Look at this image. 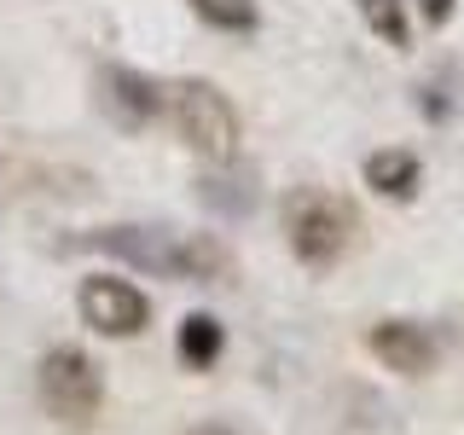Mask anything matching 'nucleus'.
<instances>
[{
  "mask_svg": "<svg viewBox=\"0 0 464 435\" xmlns=\"http://www.w3.org/2000/svg\"><path fill=\"white\" fill-rule=\"evenodd\" d=\"M285 238H290V256L302 267L325 273L354 244V209L337 192H325V186H296L285 198Z\"/></svg>",
  "mask_w": 464,
  "mask_h": 435,
  "instance_id": "f03ea898",
  "label": "nucleus"
},
{
  "mask_svg": "<svg viewBox=\"0 0 464 435\" xmlns=\"http://www.w3.org/2000/svg\"><path fill=\"white\" fill-rule=\"evenodd\" d=\"M453 6H459V0H418V12H424L430 24H447V18H453Z\"/></svg>",
  "mask_w": 464,
  "mask_h": 435,
  "instance_id": "ddd939ff",
  "label": "nucleus"
},
{
  "mask_svg": "<svg viewBox=\"0 0 464 435\" xmlns=\"http://www.w3.org/2000/svg\"><path fill=\"white\" fill-rule=\"evenodd\" d=\"M221 348H227V331H221V319H215V314H186V319H180V337H174L180 366L209 372L215 360H221Z\"/></svg>",
  "mask_w": 464,
  "mask_h": 435,
  "instance_id": "9d476101",
  "label": "nucleus"
},
{
  "mask_svg": "<svg viewBox=\"0 0 464 435\" xmlns=\"http://www.w3.org/2000/svg\"><path fill=\"white\" fill-rule=\"evenodd\" d=\"M99 105H105V116L122 134H140L163 111V87L151 76H140V70H128V64H111V70H99Z\"/></svg>",
  "mask_w": 464,
  "mask_h": 435,
  "instance_id": "423d86ee",
  "label": "nucleus"
},
{
  "mask_svg": "<svg viewBox=\"0 0 464 435\" xmlns=\"http://www.w3.org/2000/svg\"><path fill=\"white\" fill-rule=\"evenodd\" d=\"M76 250H99L116 256L140 273H157V279H203V285H221L227 279V250L215 238H180L169 227H99L82 232Z\"/></svg>",
  "mask_w": 464,
  "mask_h": 435,
  "instance_id": "f257e3e1",
  "label": "nucleus"
},
{
  "mask_svg": "<svg viewBox=\"0 0 464 435\" xmlns=\"http://www.w3.org/2000/svg\"><path fill=\"white\" fill-rule=\"evenodd\" d=\"M418 174H424V163H418L412 151H401V145H389V151H372V157H366V186H372L377 198L412 203V198H418Z\"/></svg>",
  "mask_w": 464,
  "mask_h": 435,
  "instance_id": "6e6552de",
  "label": "nucleus"
},
{
  "mask_svg": "<svg viewBox=\"0 0 464 435\" xmlns=\"http://www.w3.org/2000/svg\"><path fill=\"white\" fill-rule=\"evenodd\" d=\"M198 198L209 203L215 215L238 221V215L256 209V174H238L232 163H215V174H203V180H198Z\"/></svg>",
  "mask_w": 464,
  "mask_h": 435,
  "instance_id": "1a4fd4ad",
  "label": "nucleus"
},
{
  "mask_svg": "<svg viewBox=\"0 0 464 435\" xmlns=\"http://www.w3.org/2000/svg\"><path fill=\"white\" fill-rule=\"evenodd\" d=\"M35 389H41L47 418H58L64 430H87L99 418V401H105V377H99L93 354L76 348V343H58V348L41 354Z\"/></svg>",
  "mask_w": 464,
  "mask_h": 435,
  "instance_id": "20e7f679",
  "label": "nucleus"
},
{
  "mask_svg": "<svg viewBox=\"0 0 464 435\" xmlns=\"http://www.w3.org/2000/svg\"><path fill=\"white\" fill-rule=\"evenodd\" d=\"M169 122H174V134H180V145L198 151L203 163H232V157H238L244 128H238L232 99L215 82H198V76L174 82L169 87Z\"/></svg>",
  "mask_w": 464,
  "mask_h": 435,
  "instance_id": "7ed1b4c3",
  "label": "nucleus"
},
{
  "mask_svg": "<svg viewBox=\"0 0 464 435\" xmlns=\"http://www.w3.org/2000/svg\"><path fill=\"white\" fill-rule=\"evenodd\" d=\"M186 435H244V430H232V424H198V430H186Z\"/></svg>",
  "mask_w": 464,
  "mask_h": 435,
  "instance_id": "4468645a",
  "label": "nucleus"
},
{
  "mask_svg": "<svg viewBox=\"0 0 464 435\" xmlns=\"http://www.w3.org/2000/svg\"><path fill=\"white\" fill-rule=\"evenodd\" d=\"M354 6H360V18L372 24L377 41H389V47H412V29H406L401 0H354Z\"/></svg>",
  "mask_w": 464,
  "mask_h": 435,
  "instance_id": "f8f14e48",
  "label": "nucleus"
},
{
  "mask_svg": "<svg viewBox=\"0 0 464 435\" xmlns=\"http://www.w3.org/2000/svg\"><path fill=\"white\" fill-rule=\"evenodd\" d=\"M366 348L383 360L389 372H401V377L435 372V337H430L424 325H412V319H377L372 337H366Z\"/></svg>",
  "mask_w": 464,
  "mask_h": 435,
  "instance_id": "0eeeda50",
  "label": "nucleus"
},
{
  "mask_svg": "<svg viewBox=\"0 0 464 435\" xmlns=\"http://www.w3.org/2000/svg\"><path fill=\"white\" fill-rule=\"evenodd\" d=\"M76 308L99 337H140V331L151 325V302L128 279H105V273H99V279H82Z\"/></svg>",
  "mask_w": 464,
  "mask_h": 435,
  "instance_id": "39448f33",
  "label": "nucleus"
},
{
  "mask_svg": "<svg viewBox=\"0 0 464 435\" xmlns=\"http://www.w3.org/2000/svg\"><path fill=\"white\" fill-rule=\"evenodd\" d=\"M192 12L209 29H221V35H250V29L261 24L256 18V0H192Z\"/></svg>",
  "mask_w": 464,
  "mask_h": 435,
  "instance_id": "9b49d317",
  "label": "nucleus"
}]
</instances>
